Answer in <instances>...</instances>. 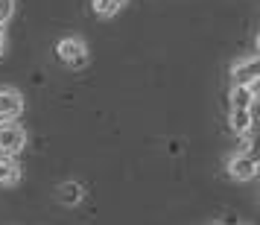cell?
<instances>
[{"label":"cell","instance_id":"cell-2","mask_svg":"<svg viewBox=\"0 0 260 225\" xmlns=\"http://www.w3.org/2000/svg\"><path fill=\"white\" fill-rule=\"evenodd\" d=\"M260 82V61L257 56H243L231 65V85H257Z\"/></svg>","mask_w":260,"mask_h":225},{"label":"cell","instance_id":"cell-8","mask_svg":"<svg viewBox=\"0 0 260 225\" xmlns=\"http://www.w3.org/2000/svg\"><path fill=\"white\" fill-rule=\"evenodd\" d=\"M21 181V164L15 155H0V184L3 187H12Z\"/></svg>","mask_w":260,"mask_h":225},{"label":"cell","instance_id":"cell-9","mask_svg":"<svg viewBox=\"0 0 260 225\" xmlns=\"http://www.w3.org/2000/svg\"><path fill=\"white\" fill-rule=\"evenodd\" d=\"M56 196H59L61 205L73 208V205H79V202L85 199V187L79 184V181H61L59 190H56Z\"/></svg>","mask_w":260,"mask_h":225},{"label":"cell","instance_id":"cell-10","mask_svg":"<svg viewBox=\"0 0 260 225\" xmlns=\"http://www.w3.org/2000/svg\"><path fill=\"white\" fill-rule=\"evenodd\" d=\"M117 3L114 0H94V12L100 15V18H111V15H117Z\"/></svg>","mask_w":260,"mask_h":225},{"label":"cell","instance_id":"cell-3","mask_svg":"<svg viewBox=\"0 0 260 225\" xmlns=\"http://www.w3.org/2000/svg\"><path fill=\"white\" fill-rule=\"evenodd\" d=\"M26 146V132L18 123H0V155H18Z\"/></svg>","mask_w":260,"mask_h":225},{"label":"cell","instance_id":"cell-12","mask_svg":"<svg viewBox=\"0 0 260 225\" xmlns=\"http://www.w3.org/2000/svg\"><path fill=\"white\" fill-rule=\"evenodd\" d=\"M3 50H6V36H3V26H0V56H3Z\"/></svg>","mask_w":260,"mask_h":225},{"label":"cell","instance_id":"cell-13","mask_svg":"<svg viewBox=\"0 0 260 225\" xmlns=\"http://www.w3.org/2000/svg\"><path fill=\"white\" fill-rule=\"evenodd\" d=\"M208 225H225V222H219V219H213V222H208Z\"/></svg>","mask_w":260,"mask_h":225},{"label":"cell","instance_id":"cell-11","mask_svg":"<svg viewBox=\"0 0 260 225\" xmlns=\"http://www.w3.org/2000/svg\"><path fill=\"white\" fill-rule=\"evenodd\" d=\"M15 12V0H0V26L6 24Z\"/></svg>","mask_w":260,"mask_h":225},{"label":"cell","instance_id":"cell-14","mask_svg":"<svg viewBox=\"0 0 260 225\" xmlns=\"http://www.w3.org/2000/svg\"><path fill=\"white\" fill-rule=\"evenodd\" d=\"M114 3H117V6H123V3H126V0H114Z\"/></svg>","mask_w":260,"mask_h":225},{"label":"cell","instance_id":"cell-4","mask_svg":"<svg viewBox=\"0 0 260 225\" xmlns=\"http://www.w3.org/2000/svg\"><path fill=\"white\" fill-rule=\"evenodd\" d=\"M228 176L234 181H251L257 176V158L251 152H237L228 158Z\"/></svg>","mask_w":260,"mask_h":225},{"label":"cell","instance_id":"cell-5","mask_svg":"<svg viewBox=\"0 0 260 225\" xmlns=\"http://www.w3.org/2000/svg\"><path fill=\"white\" fill-rule=\"evenodd\" d=\"M24 111V97L12 88H0V123H12Z\"/></svg>","mask_w":260,"mask_h":225},{"label":"cell","instance_id":"cell-1","mask_svg":"<svg viewBox=\"0 0 260 225\" xmlns=\"http://www.w3.org/2000/svg\"><path fill=\"white\" fill-rule=\"evenodd\" d=\"M56 56H59L61 65H68L73 71L88 65V47H85L82 38H61L59 47H56Z\"/></svg>","mask_w":260,"mask_h":225},{"label":"cell","instance_id":"cell-7","mask_svg":"<svg viewBox=\"0 0 260 225\" xmlns=\"http://www.w3.org/2000/svg\"><path fill=\"white\" fill-rule=\"evenodd\" d=\"M228 126H231L234 135H248V132L254 129V111L251 108H231Z\"/></svg>","mask_w":260,"mask_h":225},{"label":"cell","instance_id":"cell-15","mask_svg":"<svg viewBox=\"0 0 260 225\" xmlns=\"http://www.w3.org/2000/svg\"><path fill=\"white\" fill-rule=\"evenodd\" d=\"M240 225H243V222H240Z\"/></svg>","mask_w":260,"mask_h":225},{"label":"cell","instance_id":"cell-6","mask_svg":"<svg viewBox=\"0 0 260 225\" xmlns=\"http://www.w3.org/2000/svg\"><path fill=\"white\" fill-rule=\"evenodd\" d=\"M231 108H251L257 106V85H231Z\"/></svg>","mask_w":260,"mask_h":225}]
</instances>
